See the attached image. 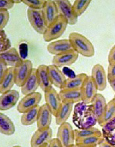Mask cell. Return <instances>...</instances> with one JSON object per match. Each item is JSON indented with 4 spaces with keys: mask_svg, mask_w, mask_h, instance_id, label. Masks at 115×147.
<instances>
[{
    "mask_svg": "<svg viewBox=\"0 0 115 147\" xmlns=\"http://www.w3.org/2000/svg\"><path fill=\"white\" fill-rule=\"evenodd\" d=\"M15 1L13 0H1L0 1V9L9 10L15 5Z\"/></svg>",
    "mask_w": 115,
    "mask_h": 147,
    "instance_id": "8d00e7d4",
    "label": "cell"
},
{
    "mask_svg": "<svg viewBox=\"0 0 115 147\" xmlns=\"http://www.w3.org/2000/svg\"><path fill=\"white\" fill-rule=\"evenodd\" d=\"M42 99V95L39 92H34L25 95L17 105V110L20 113H24L38 106Z\"/></svg>",
    "mask_w": 115,
    "mask_h": 147,
    "instance_id": "52a82bcc",
    "label": "cell"
},
{
    "mask_svg": "<svg viewBox=\"0 0 115 147\" xmlns=\"http://www.w3.org/2000/svg\"><path fill=\"white\" fill-rule=\"evenodd\" d=\"M9 67L7 66V64L2 61H0V80L4 77V76L7 72Z\"/></svg>",
    "mask_w": 115,
    "mask_h": 147,
    "instance_id": "f35d334b",
    "label": "cell"
},
{
    "mask_svg": "<svg viewBox=\"0 0 115 147\" xmlns=\"http://www.w3.org/2000/svg\"><path fill=\"white\" fill-rule=\"evenodd\" d=\"M55 3L56 4L59 15L65 18L69 25H75L77 22L78 17L75 15L73 9V5L70 1H55Z\"/></svg>",
    "mask_w": 115,
    "mask_h": 147,
    "instance_id": "ba28073f",
    "label": "cell"
},
{
    "mask_svg": "<svg viewBox=\"0 0 115 147\" xmlns=\"http://www.w3.org/2000/svg\"><path fill=\"white\" fill-rule=\"evenodd\" d=\"M88 76L86 74H79L75 76L67 78L63 89H80L83 86L85 80Z\"/></svg>",
    "mask_w": 115,
    "mask_h": 147,
    "instance_id": "484cf974",
    "label": "cell"
},
{
    "mask_svg": "<svg viewBox=\"0 0 115 147\" xmlns=\"http://www.w3.org/2000/svg\"><path fill=\"white\" fill-rule=\"evenodd\" d=\"M59 95L63 103L77 104L82 101L81 90L80 89H62Z\"/></svg>",
    "mask_w": 115,
    "mask_h": 147,
    "instance_id": "ac0fdd59",
    "label": "cell"
},
{
    "mask_svg": "<svg viewBox=\"0 0 115 147\" xmlns=\"http://www.w3.org/2000/svg\"><path fill=\"white\" fill-rule=\"evenodd\" d=\"M73 109V104L70 103H62V105L58 112L55 116L56 123L57 125H60L62 123H66L71 116Z\"/></svg>",
    "mask_w": 115,
    "mask_h": 147,
    "instance_id": "d4e9b609",
    "label": "cell"
},
{
    "mask_svg": "<svg viewBox=\"0 0 115 147\" xmlns=\"http://www.w3.org/2000/svg\"><path fill=\"white\" fill-rule=\"evenodd\" d=\"M44 93L46 104L51 110L53 116H56L62 103L59 93L52 86L45 91Z\"/></svg>",
    "mask_w": 115,
    "mask_h": 147,
    "instance_id": "7c38bea8",
    "label": "cell"
},
{
    "mask_svg": "<svg viewBox=\"0 0 115 147\" xmlns=\"http://www.w3.org/2000/svg\"><path fill=\"white\" fill-rule=\"evenodd\" d=\"M15 84H16L15 68L9 67L6 74L0 80V93L2 94L11 90Z\"/></svg>",
    "mask_w": 115,
    "mask_h": 147,
    "instance_id": "cb8c5ba5",
    "label": "cell"
},
{
    "mask_svg": "<svg viewBox=\"0 0 115 147\" xmlns=\"http://www.w3.org/2000/svg\"><path fill=\"white\" fill-rule=\"evenodd\" d=\"M57 139L60 142L62 147H69L75 143V131L70 123L66 122L59 125Z\"/></svg>",
    "mask_w": 115,
    "mask_h": 147,
    "instance_id": "5b68a950",
    "label": "cell"
},
{
    "mask_svg": "<svg viewBox=\"0 0 115 147\" xmlns=\"http://www.w3.org/2000/svg\"><path fill=\"white\" fill-rule=\"evenodd\" d=\"M90 76L97 86L98 90L104 91L107 87V76L105 69L101 64H98L94 66Z\"/></svg>",
    "mask_w": 115,
    "mask_h": 147,
    "instance_id": "5bb4252c",
    "label": "cell"
},
{
    "mask_svg": "<svg viewBox=\"0 0 115 147\" xmlns=\"http://www.w3.org/2000/svg\"><path fill=\"white\" fill-rule=\"evenodd\" d=\"M15 1V4H18V3H22V1H17V0H16V1Z\"/></svg>",
    "mask_w": 115,
    "mask_h": 147,
    "instance_id": "f6af8a7d",
    "label": "cell"
},
{
    "mask_svg": "<svg viewBox=\"0 0 115 147\" xmlns=\"http://www.w3.org/2000/svg\"><path fill=\"white\" fill-rule=\"evenodd\" d=\"M20 98L19 92L11 90L2 93L0 96V110H8L17 105Z\"/></svg>",
    "mask_w": 115,
    "mask_h": 147,
    "instance_id": "4fadbf2b",
    "label": "cell"
},
{
    "mask_svg": "<svg viewBox=\"0 0 115 147\" xmlns=\"http://www.w3.org/2000/svg\"><path fill=\"white\" fill-rule=\"evenodd\" d=\"M114 98H115V95H114Z\"/></svg>",
    "mask_w": 115,
    "mask_h": 147,
    "instance_id": "c3c4849f",
    "label": "cell"
},
{
    "mask_svg": "<svg viewBox=\"0 0 115 147\" xmlns=\"http://www.w3.org/2000/svg\"><path fill=\"white\" fill-rule=\"evenodd\" d=\"M73 121L79 129L93 127L98 122L91 104L80 102L76 104L73 109Z\"/></svg>",
    "mask_w": 115,
    "mask_h": 147,
    "instance_id": "6da1fadb",
    "label": "cell"
},
{
    "mask_svg": "<svg viewBox=\"0 0 115 147\" xmlns=\"http://www.w3.org/2000/svg\"><path fill=\"white\" fill-rule=\"evenodd\" d=\"M72 45L69 39H64L50 42L47 46V51L50 54L58 55L73 50Z\"/></svg>",
    "mask_w": 115,
    "mask_h": 147,
    "instance_id": "2e32d148",
    "label": "cell"
},
{
    "mask_svg": "<svg viewBox=\"0 0 115 147\" xmlns=\"http://www.w3.org/2000/svg\"><path fill=\"white\" fill-rule=\"evenodd\" d=\"M52 140V130L50 127L37 130L32 135L31 147H41L46 144H49Z\"/></svg>",
    "mask_w": 115,
    "mask_h": 147,
    "instance_id": "9c48e42d",
    "label": "cell"
},
{
    "mask_svg": "<svg viewBox=\"0 0 115 147\" xmlns=\"http://www.w3.org/2000/svg\"><path fill=\"white\" fill-rule=\"evenodd\" d=\"M107 79L109 82L115 80V63L109 64L108 67Z\"/></svg>",
    "mask_w": 115,
    "mask_h": 147,
    "instance_id": "74e56055",
    "label": "cell"
},
{
    "mask_svg": "<svg viewBox=\"0 0 115 147\" xmlns=\"http://www.w3.org/2000/svg\"><path fill=\"white\" fill-rule=\"evenodd\" d=\"M103 137H90L83 139H76V144H81L83 145L89 146H98L103 141Z\"/></svg>",
    "mask_w": 115,
    "mask_h": 147,
    "instance_id": "1f68e13d",
    "label": "cell"
},
{
    "mask_svg": "<svg viewBox=\"0 0 115 147\" xmlns=\"http://www.w3.org/2000/svg\"><path fill=\"white\" fill-rule=\"evenodd\" d=\"M41 147H49V144H44V145H43Z\"/></svg>",
    "mask_w": 115,
    "mask_h": 147,
    "instance_id": "bcb514c9",
    "label": "cell"
},
{
    "mask_svg": "<svg viewBox=\"0 0 115 147\" xmlns=\"http://www.w3.org/2000/svg\"><path fill=\"white\" fill-rule=\"evenodd\" d=\"M9 18L10 16L9 11L0 9V30H3L4 28L7 26Z\"/></svg>",
    "mask_w": 115,
    "mask_h": 147,
    "instance_id": "d590c367",
    "label": "cell"
},
{
    "mask_svg": "<svg viewBox=\"0 0 115 147\" xmlns=\"http://www.w3.org/2000/svg\"><path fill=\"white\" fill-rule=\"evenodd\" d=\"M48 69H49V76L52 84L57 88L60 89L61 90L63 89L67 80L66 76L62 73L59 68L56 67L53 64L48 66Z\"/></svg>",
    "mask_w": 115,
    "mask_h": 147,
    "instance_id": "d6986e66",
    "label": "cell"
},
{
    "mask_svg": "<svg viewBox=\"0 0 115 147\" xmlns=\"http://www.w3.org/2000/svg\"><path fill=\"white\" fill-rule=\"evenodd\" d=\"M69 147H97V146H86V145H83V144H76L75 143L73 145H71Z\"/></svg>",
    "mask_w": 115,
    "mask_h": 147,
    "instance_id": "7bdbcfd3",
    "label": "cell"
},
{
    "mask_svg": "<svg viewBox=\"0 0 115 147\" xmlns=\"http://www.w3.org/2000/svg\"><path fill=\"white\" fill-rule=\"evenodd\" d=\"M42 10L47 26L53 22L59 16L55 1H51V0L45 1V5Z\"/></svg>",
    "mask_w": 115,
    "mask_h": 147,
    "instance_id": "ffe728a7",
    "label": "cell"
},
{
    "mask_svg": "<svg viewBox=\"0 0 115 147\" xmlns=\"http://www.w3.org/2000/svg\"><path fill=\"white\" fill-rule=\"evenodd\" d=\"M37 77L39 82V86L43 91L52 86L47 66L45 64L39 66V67L37 68Z\"/></svg>",
    "mask_w": 115,
    "mask_h": 147,
    "instance_id": "603a6c76",
    "label": "cell"
},
{
    "mask_svg": "<svg viewBox=\"0 0 115 147\" xmlns=\"http://www.w3.org/2000/svg\"><path fill=\"white\" fill-rule=\"evenodd\" d=\"M75 136L76 139H83V138L90 137H103L102 132L100 129L96 127H90L84 129H75Z\"/></svg>",
    "mask_w": 115,
    "mask_h": 147,
    "instance_id": "4dcf8cb0",
    "label": "cell"
},
{
    "mask_svg": "<svg viewBox=\"0 0 115 147\" xmlns=\"http://www.w3.org/2000/svg\"><path fill=\"white\" fill-rule=\"evenodd\" d=\"M0 61H2L7 64L8 67H14L19 65L22 60L21 57L15 48H11L6 51L0 53Z\"/></svg>",
    "mask_w": 115,
    "mask_h": 147,
    "instance_id": "9a60e30c",
    "label": "cell"
},
{
    "mask_svg": "<svg viewBox=\"0 0 115 147\" xmlns=\"http://www.w3.org/2000/svg\"><path fill=\"white\" fill-rule=\"evenodd\" d=\"M0 132L5 135H12L15 132V126L12 120L3 113H0Z\"/></svg>",
    "mask_w": 115,
    "mask_h": 147,
    "instance_id": "4316f807",
    "label": "cell"
},
{
    "mask_svg": "<svg viewBox=\"0 0 115 147\" xmlns=\"http://www.w3.org/2000/svg\"><path fill=\"white\" fill-rule=\"evenodd\" d=\"M27 18L32 28L39 34H45L47 28L42 9H32L28 8L27 11Z\"/></svg>",
    "mask_w": 115,
    "mask_h": 147,
    "instance_id": "277c9868",
    "label": "cell"
},
{
    "mask_svg": "<svg viewBox=\"0 0 115 147\" xmlns=\"http://www.w3.org/2000/svg\"><path fill=\"white\" fill-rule=\"evenodd\" d=\"M99 147H115V146L112 145V144H110L109 142H108L107 141H105V140L104 139L102 143L99 145Z\"/></svg>",
    "mask_w": 115,
    "mask_h": 147,
    "instance_id": "b9f144b4",
    "label": "cell"
},
{
    "mask_svg": "<svg viewBox=\"0 0 115 147\" xmlns=\"http://www.w3.org/2000/svg\"><path fill=\"white\" fill-rule=\"evenodd\" d=\"M102 136L105 141L115 146V118L103 126Z\"/></svg>",
    "mask_w": 115,
    "mask_h": 147,
    "instance_id": "83f0119b",
    "label": "cell"
},
{
    "mask_svg": "<svg viewBox=\"0 0 115 147\" xmlns=\"http://www.w3.org/2000/svg\"><path fill=\"white\" fill-rule=\"evenodd\" d=\"M68 23L64 17L59 15L54 21L47 26L45 34H43V39L46 42H51L56 40L63 35L66 31Z\"/></svg>",
    "mask_w": 115,
    "mask_h": 147,
    "instance_id": "3957f363",
    "label": "cell"
},
{
    "mask_svg": "<svg viewBox=\"0 0 115 147\" xmlns=\"http://www.w3.org/2000/svg\"><path fill=\"white\" fill-rule=\"evenodd\" d=\"M108 61L109 64L115 63V45L110 50L109 56H108Z\"/></svg>",
    "mask_w": 115,
    "mask_h": 147,
    "instance_id": "ab89813d",
    "label": "cell"
},
{
    "mask_svg": "<svg viewBox=\"0 0 115 147\" xmlns=\"http://www.w3.org/2000/svg\"><path fill=\"white\" fill-rule=\"evenodd\" d=\"M39 87L40 86L37 73V68H33L30 76L21 87L22 93L24 95H27L28 94L34 93L36 92Z\"/></svg>",
    "mask_w": 115,
    "mask_h": 147,
    "instance_id": "44dd1931",
    "label": "cell"
},
{
    "mask_svg": "<svg viewBox=\"0 0 115 147\" xmlns=\"http://www.w3.org/2000/svg\"><path fill=\"white\" fill-rule=\"evenodd\" d=\"M49 147H62V146L58 139L57 138H54V139H52L49 143Z\"/></svg>",
    "mask_w": 115,
    "mask_h": 147,
    "instance_id": "60d3db41",
    "label": "cell"
},
{
    "mask_svg": "<svg viewBox=\"0 0 115 147\" xmlns=\"http://www.w3.org/2000/svg\"><path fill=\"white\" fill-rule=\"evenodd\" d=\"M115 118V98H112L107 105L105 112L102 118L98 121V123L101 127L104 126L105 124L109 122Z\"/></svg>",
    "mask_w": 115,
    "mask_h": 147,
    "instance_id": "f546056e",
    "label": "cell"
},
{
    "mask_svg": "<svg viewBox=\"0 0 115 147\" xmlns=\"http://www.w3.org/2000/svg\"><path fill=\"white\" fill-rule=\"evenodd\" d=\"M52 116L53 114L47 104L41 106L39 112L37 120V129H43L50 127L52 122Z\"/></svg>",
    "mask_w": 115,
    "mask_h": 147,
    "instance_id": "e0dca14e",
    "label": "cell"
},
{
    "mask_svg": "<svg viewBox=\"0 0 115 147\" xmlns=\"http://www.w3.org/2000/svg\"><path fill=\"white\" fill-rule=\"evenodd\" d=\"M82 102L86 104H91L94 97L98 94V88L91 76L87 77L81 89Z\"/></svg>",
    "mask_w": 115,
    "mask_h": 147,
    "instance_id": "8fae6325",
    "label": "cell"
},
{
    "mask_svg": "<svg viewBox=\"0 0 115 147\" xmlns=\"http://www.w3.org/2000/svg\"><path fill=\"white\" fill-rule=\"evenodd\" d=\"M109 84H110V86H111L112 90L114 91V92L115 93V80H112V81L109 82Z\"/></svg>",
    "mask_w": 115,
    "mask_h": 147,
    "instance_id": "ee69618b",
    "label": "cell"
},
{
    "mask_svg": "<svg viewBox=\"0 0 115 147\" xmlns=\"http://www.w3.org/2000/svg\"><path fill=\"white\" fill-rule=\"evenodd\" d=\"M73 50L85 57H92L95 55V48L90 41L78 32H71L69 36Z\"/></svg>",
    "mask_w": 115,
    "mask_h": 147,
    "instance_id": "7a4b0ae2",
    "label": "cell"
},
{
    "mask_svg": "<svg viewBox=\"0 0 115 147\" xmlns=\"http://www.w3.org/2000/svg\"><path fill=\"white\" fill-rule=\"evenodd\" d=\"M91 105L94 113L95 114L96 118L98 119V121H100L102 118L105 112V110H106L107 105L106 100L102 94L98 93L94 97Z\"/></svg>",
    "mask_w": 115,
    "mask_h": 147,
    "instance_id": "7402d4cb",
    "label": "cell"
},
{
    "mask_svg": "<svg viewBox=\"0 0 115 147\" xmlns=\"http://www.w3.org/2000/svg\"><path fill=\"white\" fill-rule=\"evenodd\" d=\"M90 0L89 1H84V0H77L73 2V9L75 14V15L77 17L81 16L83 14L87 8L88 7L90 4L91 3Z\"/></svg>",
    "mask_w": 115,
    "mask_h": 147,
    "instance_id": "d6a6232c",
    "label": "cell"
},
{
    "mask_svg": "<svg viewBox=\"0 0 115 147\" xmlns=\"http://www.w3.org/2000/svg\"><path fill=\"white\" fill-rule=\"evenodd\" d=\"M79 57V53L75 50H71L58 55H55L52 59V64L57 68L70 66L74 64Z\"/></svg>",
    "mask_w": 115,
    "mask_h": 147,
    "instance_id": "30bf717a",
    "label": "cell"
},
{
    "mask_svg": "<svg viewBox=\"0 0 115 147\" xmlns=\"http://www.w3.org/2000/svg\"><path fill=\"white\" fill-rule=\"evenodd\" d=\"M40 106H37L35 108L23 113L21 116V123L24 126L31 125L37 120Z\"/></svg>",
    "mask_w": 115,
    "mask_h": 147,
    "instance_id": "f1b7e54d",
    "label": "cell"
},
{
    "mask_svg": "<svg viewBox=\"0 0 115 147\" xmlns=\"http://www.w3.org/2000/svg\"><path fill=\"white\" fill-rule=\"evenodd\" d=\"M13 147H22V146H20L19 145H15V146H13Z\"/></svg>",
    "mask_w": 115,
    "mask_h": 147,
    "instance_id": "7dc6e473",
    "label": "cell"
},
{
    "mask_svg": "<svg viewBox=\"0 0 115 147\" xmlns=\"http://www.w3.org/2000/svg\"><path fill=\"white\" fill-rule=\"evenodd\" d=\"M22 3L32 9H43L45 5L44 0H24Z\"/></svg>",
    "mask_w": 115,
    "mask_h": 147,
    "instance_id": "e575fe53",
    "label": "cell"
},
{
    "mask_svg": "<svg viewBox=\"0 0 115 147\" xmlns=\"http://www.w3.org/2000/svg\"><path fill=\"white\" fill-rule=\"evenodd\" d=\"M33 70V63L29 60H24L15 68V82L17 86L21 87Z\"/></svg>",
    "mask_w": 115,
    "mask_h": 147,
    "instance_id": "8992f818",
    "label": "cell"
},
{
    "mask_svg": "<svg viewBox=\"0 0 115 147\" xmlns=\"http://www.w3.org/2000/svg\"><path fill=\"white\" fill-rule=\"evenodd\" d=\"M11 48L10 40L7 36L4 30H0V53L8 51Z\"/></svg>",
    "mask_w": 115,
    "mask_h": 147,
    "instance_id": "836d02e7",
    "label": "cell"
}]
</instances>
